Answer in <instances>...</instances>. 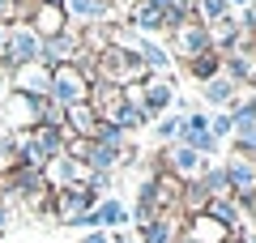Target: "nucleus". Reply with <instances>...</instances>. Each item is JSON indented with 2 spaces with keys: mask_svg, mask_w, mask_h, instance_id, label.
Here are the masks:
<instances>
[{
  "mask_svg": "<svg viewBox=\"0 0 256 243\" xmlns=\"http://www.w3.org/2000/svg\"><path fill=\"white\" fill-rule=\"evenodd\" d=\"M43 60V38L26 26V22H13L4 30V52H0V68L4 72H18L26 64H38Z\"/></svg>",
  "mask_w": 256,
  "mask_h": 243,
  "instance_id": "1",
  "label": "nucleus"
},
{
  "mask_svg": "<svg viewBox=\"0 0 256 243\" xmlns=\"http://www.w3.org/2000/svg\"><path fill=\"white\" fill-rule=\"evenodd\" d=\"M9 184H13V200H22V209L30 214H52V184H47L43 171H9Z\"/></svg>",
  "mask_w": 256,
  "mask_h": 243,
  "instance_id": "2",
  "label": "nucleus"
},
{
  "mask_svg": "<svg viewBox=\"0 0 256 243\" xmlns=\"http://www.w3.org/2000/svg\"><path fill=\"white\" fill-rule=\"evenodd\" d=\"M102 196H94L86 184H68V188H56L52 192V218L56 222H64V226H77L86 214H90L94 205H98Z\"/></svg>",
  "mask_w": 256,
  "mask_h": 243,
  "instance_id": "3",
  "label": "nucleus"
},
{
  "mask_svg": "<svg viewBox=\"0 0 256 243\" xmlns=\"http://www.w3.org/2000/svg\"><path fill=\"white\" fill-rule=\"evenodd\" d=\"M52 102L56 107H77V102H90V81L77 64H60L52 68Z\"/></svg>",
  "mask_w": 256,
  "mask_h": 243,
  "instance_id": "4",
  "label": "nucleus"
},
{
  "mask_svg": "<svg viewBox=\"0 0 256 243\" xmlns=\"http://www.w3.org/2000/svg\"><path fill=\"white\" fill-rule=\"evenodd\" d=\"M158 158H162V171L171 175V180H180V184H196L210 171V158L196 154V150H188V145H175V150L158 154Z\"/></svg>",
  "mask_w": 256,
  "mask_h": 243,
  "instance_id": "5",
  "label": "nucleus"
},
{
  "mask_svg": "<svg viewBox=\"0 0 256 243\" xmlns=\"http://www.w3.org/2000/svg\"><path fill=\"white\" fill-rule=\"evenodd\" d=\"M0 124H9V132H30V128H38V102L26 98V94H18V90H4Z\"/></svg>",
  "mask_w": 256,
  "mask_h": 243,
  "instance_id": "6",
  "label": "nucleus"
},
{
  "mask_svg": "<svg viewBox=\"0 0 256 243\" xmlns=\"http://www.w3.org/2000/svg\"><path fill=\"white\" fill-rule=\"evenodd\" d=\"M9 90L26 94V98H34V102L52 98V68H47V64H26V68L9 72Z\"/></svg>",
  "mask_w": 256,
  "mask_h": 243,
  "instance_id": "7",
  "label": "nucleus"
},
{
  "mask_svg": "<svg viewBox=\"0 0 256 243\" xmlns=\"http://www.w3.org/2000/svg\"><path fill=\"white\" fill-rule=\"evenodd\" d=\"M230 120H235V154L239 158H256V98L235 102L230 107Z\"/></svg>",
  "mask_w": 256,
  "mask_h": 243,
  "instance_id": "8",
  "label": "nucleus"
},
{
  "mask_svg": "<svg viewBox=\"0 0 256 243\" xmlns=\"http://www.w3.org/2000/svg\"><path fill=\"white\" fill-rule=\"evenodd\" d=\"M171 43H175V52H171V56L196 60L201 52H210V30H205L196 18H188L184 26H175V30H171Z\"/></svg>",
  "mask_w": 256,
  "mask_h": 243,
  "instance_id": "9",
  "label": "nucleus"
},
{
  "mask_svg": "<svg viewBox=\"0 0 256 243\" xmlns=\"http://www.w3.org/2000/svg\"><path fill=\"white\" fill-rule=\"evenodd\" d=\"M77 56H82V30H64V34H56V38H47L43 43V60L38 64H47V68H60V64H77Z\"/></svg>",
  "mask_w": 256,
  "mask_h": 243,
  "instance_id": "10",
  "label": "nucleus"
},
{
  "mask_svg": "<svg viewBox=\"0 0 256 243\" xmlns=\"http://www.w3.org/2000/svg\"><path fill=\"white\" fill-rule=\"evenodd\" d=\"M222 171H226L230 196H239V205H248L256 196V158H230Z\"/></svg>",
  "mask_w": 256,
  "mask_h": 243,
  "instance_id": "11",
  "label": "nucleus"
},
{
  "mask_svg": "<svg viewBox=\"0 0 256 243\" xmlns=\"http://www.w3.org/2000/svg\"><path fill=\"white\" fill-rule=\"evenodd\" d=\"M175 145H188V150H196V154H205V158H210V154L218 150V141H214V132H210V116L192 111V116L184 120V128H180V141H175Z\"/></svg>",
  "mask_w": 256,
  "mask_h": 243,
  "instance_id": "12",
  "label": "nucleus"
},
{
  "mask_svg": "<svg viewBox=\"0 0 256 243\" xmlns=\"http://www.w3.org/2000/svg\"><path fill=\"white\" fill-rule=\"evenodd\" d=\"M26 26H30V30H34V34L47 43V38L64 34V30H68V22H64V9H60V4H30Z\"/></svg>",
  "mask_w": 256,
  "mask_h": 243,
  "instance_id": "13",
  "label": "nucleus"
},
{
  "mask_svg": "<svg viewBox=\"0 0 256 243\" xmlns=\"http://www.w3.org/2000/svg\"><path fill=\"white\" fill-rule=\"evenodd\" d=\"M43 175H47V184H52V192H56V188H68V184H86L90 171H86L82 162H73L68 154H60V158H52L43 166Z\"/></svg>",
  "mask_w": 256,
  "mask_h": 243,
  "instance_id": "14",
  "label": "nucleus"
},
{
  "mask_svg": "<svg viewBox=\"0 0 256 243\" xmlns=\"http://www.w3.org/2000/svg\"><path fill=\"white\" fill-rule=\"evenodd\" d=\"M94 132H98V116H94L90 102H77V107L64 111V136H86V141H94Z\"/></svg>",
  "mask_w": 256,
  "mask_h": 243,
  "instance_id": "15",
  "label": "nucleus"
},
{
  "mask_svg": "<svg viewBox=\"0 0 256 243\" xmlns=\"http://www.w3.org/2000/svg\"><path fill=\"white\" fill-rule=\"evenodd\" d=\"M94 222H98V230L116 234V226H128V205L116 200V196H102L98 205H94Z\"/></svg>",
  "mask_w": 256,
  "mask_h": 243,
  "instance_id": "16",
  "label": "nucleus"
},
{
  "mask_svg": "<svg viewBox=\"0 0 256 243\" xmlns=\"http://www.w3.org/2000/svg\"><path fill=\"white\" fill-rule=\"evenodd\" d=\"M235 94H239V86L230 77H210L205 81V102H210V107H235Z\"/></svg>",
  "mask_w": 256,
  "mask_h": 243,
  "instance_id": "17",
  "label": "nucleus"
},
{
  "mask_svg": "<svg viewBox=\"0 0 256 243\" xmlns=\"http://www.w3.org/2000/svg\"><path fill=\"white\" fill-rule=\"evenodd\" d=\"M137 239L141 243H175V239H180V226L171 222V214H162V218H154L150 226H141Z\"/></svg>",
  "mask_w": 256,
  "mask_h": 243,
  "instance_id": "18",
  "label": "nucleus"
},
{
  "mask_svg": "<svg viewBox=\"0 0 256 243\" xmlns=\"http://www.w3.org/2000/svg\"><path fill=\"white\" fill-rule=\"evenodd\" d=\"M188 72H192V77H196V81L205 86L210 77H218V72H222V56L210 47V52H201L196 60H188Z\"/></svg>",
  "mask_w": 256,
  "mask_h": 243,
  "instance_id": "19",
  "label": "nucleus"
},
{
  "mask_svg": "<svg viewBox=\"0 0 256 243\" xmlns=\"http://www.w3.org/2000/svg\"><path fill=\"white\" fill-rule=\"evenodd\" d=\"M107 124H116V128H124V132H132V128H141V124H150V116L137 107V102H128L124 98V107H120V116L116 120H107Z\"/></svg>",
  "mask_w": 256,
  "mask_h": 243,
  "instance_id": "20",
  "label": "nucleus"
},
{
  "mask_svg": "<svg viewBox=\"0 0 256 243\" xmlns=\"http://www.w3.org/2000/svg\"><path fill=\"white\" fill-rule=\"evenodd\" d=\"M180 128H184V116L175 111V116H162V120H158L154 132H158V141H180Z\"/></svg>",
  "mask_w": 256,
  "mask_h": 243,
  "instance_id": "21",
  "label": "nucleus"
},
{
  "mask_svg": "<svg viewBox=\"0 0 256 243\" xmlns=\"http://www.w3.org/2000/svg\"><path fill=\"white\" fill-rule=\"evenodd\" d=\"M210 132H214V141H222V136H230V132H235V120H230L226 111H222V116H214V120H210Z\"/></svg>",
  "mask_w": 256,
  "mask_h": 243,
  "instance_id": "22",
  "label": "nucleus"
},
{
  "mask_svg": "<svg viewBox=\"0 0 256 243\" xmlns=\"http://www.w3.org/2000/svg\"><path fill=\"white\" fill-rule=\"evenodd\" d=\"M18 22V0H0V26H13Z\"/></svg>",
  "mask_w": 256,
  "mask_h": 243,
  "instance_id": "23",
  "label": "nucleus"
},
{
  "mask_svg": "<svg viewBox=\"0 0 256 243\" xmlns=\"http://www.w3.org/2000/svg\"><path fill=\"white\" fill-rule=\"evenodd\" d=\"M82 243H116V234H111V230H90Z\"/></svg>",
  "mask_w": 256,
  "mask_h": 243,
  "instance_id": "24",
  "label": "nucleus"
},
{
  "mask_svg": "<svg viewBox=\"0 0 256 243\" xmlns=\"http://www.w3.org/2000/svg\"><path fill=\"white\" fill-rule=\"evenodd\" d=\"M4 230H9V209L0 205V234H4Z\"/></svg>",
  "mask_w": 256,
  "mask_h": 243,
  "instance_id": "25",
  "label": "nucleus"
},
{
  "mask_svg": "<svg viewBox=\"0 0 256 243\" xmlns=\"http://www.w3.org/2000/svg\"><path fill=\"white\" fill-rule=\"evenodd\" d=\"M116 243H141L137 234H116Z\"/></svg>",
  "mask_w": 256,
  "mask_h": 243,
  "instance_id": "26",
  "label": "nucleus"
},
{
  "mask_svg": "<svg viewBox=\"0 0 256 243\" xmlns=\"http://www.w3.org/2000/svg\"><path fill=\"white\" fill-rule=\"evenodd\" d=\"M226 4H235V9H248V4H252V0H226Z\"/></svg>",
  "mask_w": 256,
  "mask_h": 243,
  "instance_id": "27",
  "label": "nucleus"
},
{
  "mask_svg": "<svg viewBox=\"0 0 256 243\" xmlns=\"http://www.w3.org/2000/svg\"><path fill=\"white\" fill-rule=\"evenodd\" d=\"M102 4H107V9H120V4H128V0H102Z\"/></svg>",
  "mask_w": 256,
  "mask_h": 243,
  "instance_id": "28",
  "label": "nucleus"
},
{
  "mask_svg": "<svg viewBox=\"0 0 256 243\" xmlns=\"http://www.w3.org/2000/svg\"><path fill=\"white\" fill-rule=\"evenodd\" d=\"M4 30H9V26H0V52H4Z\"/></svg>",
  "mask_w": 256,
  "mask_h": 243,
  "instance_id": "29",
  "label": "nucleus"
},
{
  "mask_svg": "<svg viewBox=\"0 0 256 243\" xmlns=\"http://www.w3.org/2000/svg\"><path fill=\"white\" fill-rule=\"evenodd\" d=\"M22 4H38V0H22Z\"/></svg>",
  "mask_w": 256,
  "mask_h": 243,
  "instance_id": "30",
  "label": "nucleus"
}]
</instances>
